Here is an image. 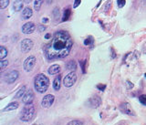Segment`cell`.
Here are the masks:
<instances>
[{
  "mask_svg": "<svg viewBox=\"0 0 146 125\" xmlns=\"http://www.w3.org/2000/svg\"><path fill=\"white\" fill-rule=\"evenodd\" d=\"M72 45L70 35L65 30H58L54 34L51 41L45 46V56L48 61L64 59L70 54Z\"/></svg>",
  "mask_w": 146,
  "mask_h": 125,
  "instance_id": "6da1fadb",
  "label": "cell"
},
{
  "mask_svg": "<svg viewBox=\"0 0 146 125\" xmlns=\"http://www.w3.org/2000/svg\"><path fill=\"white\" fill-rule=\"evenodd\" d=\"M48 86H49V80L44 74H38L35 78L34 87L36 90L39 92V93H44V92L47 91Z\"/></svg>",
  "mask_w": 146,
  "mask_h": 125,
  "instance_id": "7a4b0ae2",
  "label": "cell"
},
{
  "mask_svg": "<svg viewBox=\"0 0 146 125\" xmlns=\"http://www.w3.org/2000/svg\"><path fill=\"white\" fill-rule=\"evenodd\" d=\"M35 112V106L33 104H26L20 114V120L23 122H29L34 117Z\"/></svg>",
  "mask_w": 146,
  "mask_h": 125,
  "instance_id": "3957f363",
  "label": "cell"
},
{
  "mask_svg": "<svg viewBox=\"0 0 146 125\" xmlns=\"http://www.w3.org/2000/svg\"><path fill=\"white\" fill-rule=\"evenodd\" d=\"M76 81H77V74L75 72L71 71L64 78L63 84L66 88H70L75 84Z\"/></svg>",
  "mask_w": 146,
  "mask_h": 125,
  "instance_id": "277c9868",
  "label": "cell"
},
{
  "mask_svg": "<svg viewBox=\"0 0 146 125\" xmlns=\"http://www.w3.org/2000/svg\"><path fill=\"white\" fill-rule=\"evenodd\" d=\"M18 76H19V73H18L17 70H11L4 76V80L7 83L11 84V83H14L17 80Z\"/></svg>",
  "mask_w": 146,
  "mask_h": 125,
  "instance_id": "5b68a950",
  "label": "cell"
},
{
  "mask_svg": "<svg viewBox=\"0 0 146 125\" xmlns=\"http://www.w3.org/2000/svg\"><path fill=\"white\" fill-rule=\"evenodd\" d=\"M35 65H36V58L34 56H29L24 62V69L26 71L29 72L34 68Z\"/></svg>",
  "mask_w": 146,
  "mask_h": 125,
  "instance_id": "8992f818",
  "label": "cell"
},
{
  "mask_svg": "<svg viewBox=\"0 0 146 125\" xmlns=\"http://www.w3.org/2000/svg\"><path fill=\"white\" fill-rule=\"evenodd\" d=\"M33 41L31 39H23L22 42H21V50L22 52L24 53H27L29 52L31 49L33 48Z\"/></svg>",
  "mask_w": 146,
  "mask_h": 125,
  "instance_id": "52a82bcc",
  "label": "cell"
},
{
  "mask_svg": "<svg viewBox=\"0 0 146 125\" xmlns=\"http://www.w3.org/2000/svg\"><path fill=\"white\" fill-rule=\"evenodd\" d=\"M54 100H55V96L52 94H48L44 96L42 101H41V105L44 108H49L54 103Z\"/></svg>",
  "mask_w": 146,
  "mask_h": 125,
  "instance_id": "ba28073f",
  "label": "cell"
},
{
  "mask_svg": "<svg viewBox=\"0 0 146 125\" xmlns=\"http://www.w3.org/2000/svg\"><path fill=\"white\" fill-rule=\"evenodd\" d=\"M34 97H35V95H34L33 90H29L26 91V93L24 94V96H23L22 101L25 104H30V103H32V101H33Z\"/></svg>",
  "mask_w": 146,
  "mask_h": 125,
  "instance_id": "9c48e42d",
  "label": "cell"
},
{
  "mask_svg": "<svg viewBox=\"0 0 146 125\" xmlns=\"http://www.w3.org/2000/svg\"><path fill=\"white\" fill-rule=\"evenodd\" d=\"M36 29V26L34 25L33 22H29L22 27V32L24 34H31L33 33L34 30Z\"/></svg>",
  "mask_w": 146,
  "mask_h": 125,
  "instance_id": "30bf717a",
  "label": "cell"
},
{
  "mask_svg": "<svg viewBox=\"0 0 146 125\" xmlns=\"http://www.w3.org/2000/svg\"><path fill=\"white\" fill-rule=\"evenodd\" d=\"M89 103L92 108H98L102 103V99L99 96H92L89 100Z\"/></svg>",
  "mask_w": 146,
  "mask_h": 125,
  "instance_id": "8fae6325",
  "label": "cell"
},
{
  "mask_svg": "<svg viewBox=\"0 0 146 125\" xmlns=\"http://www.w3.org/2000/svg\"><path fill=\"white\" fill-rule=\"evenodd\" d=\"M121 108L122 110V112H125L127 114H129V115H134V112H133V110H132V108L131 107V105L128 103V102H124V103H122L121 106Z\"/></svg>",
  "mask_w": 146,
  "mask_h": 125,
  "instance_id": "7c38bea8",
  "label": "cell"
},
{
  "mask_svg": "<svg viewBox=\"0 0 146 125\" xmlns=\"http://www.w3.org/2000/svg\"><path fill=\"white\" fill-rule=\"evenodd\" d=\"M32 15H33V11H32V9L29 7H27L23 9V12H22L23 19H29V18L32 17Z\"/></svg>",
  "mask_w": 146,
  "mask_h": 125,
  "instance_id": "4fadbf2b",
  "label": "cell"
},
{
  "mask_svg": "<svg viewBox=\"0 0 146 125\" xmlns=\"http://www.w3.org/2000/svg\"><path fill=\"white\" fill-rule=\"evenodd\" d=\"M60 84H61V75L60 74H58V76H57L54 78L53 89L55 90H59V89H60Z\"/></svg>",
  "mask_w": 146,
  "mask_h": 125,
  "instance_id": "5bb4252c",
  "label": "cell"
},
{
  "mask_svg": "<svg viewBox=\"0 0 146 125\" xmlns=\"http://www.w3.org/2000/svg\"><path fill=\"white\" fill-rule=\"evenodd\" d=\"M23 1H24V0H16V1L13 3V10L15 12H18L22 10L23 5H24L23 4Z\"/></svg>",
  "mask_w": 146,
  "mask_h": 125,
  "instance_id": "9a60e30c",
  "label": "cell"
},
{
  "mask_svg": "<svg viewBox=\"0 0 146 125\" xmlns=\"http://www.w3.org/2000/svg\"><path fill=\"white\" fill-rule=\"evenodd\" d=\"M18 107H19V104H18L17 101H13V102L9 103L3 110H4V112H10V110H17Z\"/></svg>",
  "mask_w": 146,
  "mask_h": 125,
  "instance_id": "2e32d148",
  "label": "cell"
},
{
  "mask_svg": "<svg viewBox=\"0 0 146 125\" xmlns=\"http://www.w3.org/2000/svg\"><path fill=\"white\" fill-rule=\"evenodd\" d=\"M60 67L58 66V65H53V66L49 67L48 68V73L50 74V75H56V74H59V72H60Z\"/></svg>",
  "mask_w": 146,
  "mask_h": 125,
  "instance_id": "e0dca14e",
  "label": "cell"
},
{
  "mask_svg": "<svg viewBox=\"0 0 146 125\" xmlns=\"http://www.w3.org/2000/svg\"><path fill=\"white\" fill-rule=\"evenodd\" d=\"M7 53H8L7 49L5 47H3V46H1V47H0V59H1V61L4 59L7 56Z\"/></svg>",
  "mask_w": 146,
  "mask_h": 125,
  "instance_id": "ac0fdd59",
  "label": "cell"
},
{
  "mask_svg": "<svg viewBox=\"0 0 146 125\" xmlns=\"http://www.w3.org/2000/svg\"><path fill=\"white\" fill-rule=\"evenodd\" d=\"M67 68L68 69H70V70H75V69L77 68V64L74 61H68L67 63Z\"/></svg>",
  "mask_w": 146,
  "mask_h": 125,
  "instance_id": "d6986e66",
  "label": "cell"
},
{
  "mask_svg": "<svg viewBox=\"0 0 146 125\" xmlns=\"http://www.w3.org/2000/svg\"><path fill=\"white\" fill-rule=\"evenodd\" d=\"M44 2V0H35V3H34V8L36 11H38L42 4Z\"/></svg>",
  "mask_w": 146,
  "mask_h": 125,
  "instance_id": "ffe728a7",
  "label": "cell"
},
{
  "mask_svg": "<svg viewBox=\"0 0 146 125\" xmlns=\"http://www.w3.org/2000/svg\"><path fill=\"white\" fill-rule=\"evenodd\" d=\"M25 93H26V86H23L21 89L17 91V93L16 94V98L19 99V98H21L22 96H24Z\"/></svg>",
  "mask_w": 146,
  "mask_h": 125,
  "instance_id": "44dd1931",
  "label": "cell"
},
{
  "mask_svg": "<svg viewBox=\"0 0 146 125\" xmlns=\"http://www.w3.org/2000/svg\"><path fill=\"white\" fill-rule=\"evenodd\" d=\"M70 16V8H67L65 11H64L63 14V17H62V21H66L68 19V17Z\"/></svg>",
  "mask_w": 146,
  "mask_h": 125,
  "instance_id": "7402d4cb",
  "label": "cell"
},
{
  "mask_svg": "<svg viewBox=\"0 0 146 125\" xmlns=\"http://www.w3.org/2000/svg\"><path fill=\"white\" fill-rule=\"evenodd\" d=\"M94 44V39L91 36H90L88 39H86L84 40V45L86 46H92Z\"/></svg>",
  "mask_w": 146,
  "mask_h": 125,
  "instance_id": "603a6c76",
  "label": "cell"
},
{
  "mask_svg": "<svg viewBox=\"0 0 146 125\" xmlns=\"http://www.w3.org/2000/svg\"><path fill=\"white\" fill-rule=\"evenodd\" d=\"M9 5V0H0V7L1 9L6 8Z\"/></svg>",
  "mask_w": 146,
  "mask_h": 125,
  "instance_id": "cb8c5ba5",
  "label": "cell"
},
{
  "mask_svg": "<svg viewBox=\"0 0 146 125\" xmlns=\"http://www.w3.org/2000/svg\"><path fill=\"white\" fill-rule=\"evenodd\" d=\"M67 125H84V123L80 121H78V120H74V121L70 122Z\"/></svg>",
  "mask_w": 146,
  "mask_h": 125,
  "instance_id": "d4e9b609",
  "label": "cell"
},
{
  "mask_svg": "<svg viewBox=\"0 0 146 125\" xmlns=\"http://www.w3.org/2000/svg\"><path fill=\"white\" fill-rule=\"evenodd\" d=\"M139 100L143 105H146V95H144V94L141 95L139 97Z\"/></svg>",
  "mask_w": 146,
  "mask_h": 125,
  "instance_id": "484cf974",
  "label": "cell"
},
{
  "mask_svg": "<svg viewBox=\"0 0 146 125\" xmlns=\"http://www.w3.org/2000/svg\"><path fill=\"white\" fill-rule=\"evenodd\" d=\"M8 65V61H5V59H2L1 61H0V66H1V68H5L6 67H7Z\"/></svg>",
  "mask_w": 146,
  "mask_h": 125,
  "instance_id": "4316f807",
  "label": "cell"
},
{
  "mask_svg": "<svg viewBox=\"0 0 146 125\" xmlns=\"http://www.w3.org/2000/svg\"><path fill=\"white\" fill-rule=\"evenodd\" d=\"M117 4H118V7L120 8H121L122 7H124L125 0H117Z\"/></svg>",
  "mask_w": 146,
  "mask_h": 125,
  "instance_id": "83f0119b",
  "label": "cell"
},
{
  "mask_svg": "<svg viewBox=\"0 0 146 125\" xmlns=\"http://www.w3.org/2000/svg\"><path fill=\"white\" fill-rule=\"evenodd\" d=\"M97 88H98L100 90L103 91L105 90V88H106V85H105V84H98L97 85Z\"/></svg>",
  "mask_w": 146,
  "mask_h": 125,
  "instance_id": "f1b7e54d",
  "label": "cell"
},
{
  "mask_svg": "<svg viewBox=\"0 0 146 125\" xmlns=\"http://www.w3.org/2000/svg\"><path fill=\"white\" fill-rule=\"evenodd\" d=\"M80 1H81V0H75L74 5H73V8H77L78 7H79L80 5Z\"/></svg>",
  "mask_w": 146,
  "mask_h": 125,
  "instance_id": "f546056e",
  "label": "cell"
},
{
  "mask_svg": "<svg viewBox=\"0 0 146 125\" xmlns=\"http://www.w3.org/2000/svg\"><path fill=\"white\" fill-rule=\"evenodd\" d=\"M86 61H83L80 62V65H81V68H82V71H83V73H85V65H86Z\"/></svg>",
  "mask_w": 146,
  "mask_h": 125,
  "instance_id": "4dcf8cb0",
  "label": "cell"
},
{
  "mask_svg": "<svg viewBox=\"0 0 146 125\" xmlns=\"http://www.w3.org/2000/svg\"><path fill=\"white\" fill-rule=\"evenodd\" d=\"M126 83H127V85H128V89H131V88H133V84H132V83H131L129 80H127Z\"/></svg>",
  "mask_w": 146,
  "mask_h": 125,
  "instance_id": "1f68e13d",
  "label": "cell"
},
{
  "mask_svg": "<svg viewBox=\"0 0 146 125\" xmlns=\"http://www.w3.org/2000/svg\"><path fill=\"white\" fill-rule=\"evenodd\" d=\"M45 29H46V27H43V26H40V27H39V30H40V31H43Z\"/></svg>",
  "mask_w": 146,
  "mask_h": 125,
  "instance_id": "d6a6232c",
  "label": "cell"
},
{
  "mask_svg": "<svg viewBox=\"0 0 146 125\" xmlns=\"http://www.w3.org/2000/svg\"><path fill=\"white\" fill-rule=\"evenodd\" d=\"M50 37H51V35H50V34H47V35H46V39H50Z\"/></svg>",
  "mask_w": 146,
  "mask_h": 125,
  "instance_id": "836d02e7",
  "label": "cell"
},
{
  "mask_svg": "<svg viewBox=\"0 0 146 125\" xmlns=\"http://www.w3.org/2000/svg\"><path fill=\"white\" fill-rule=\"evenodd\" d=\"M48 18H43V19H42V22L44 23V22H48Z\"/></svg>",
  "mask_w": 146,
  "mask_h": 125,
  "instance_id": "e575fe53",
  "label": "cell"
},
{
  "mask_svg": "<svg viewBox=\"0 0 146 125\" xmlns=\"http://www.w3.org/2000/svg\"><path fill=\"white\" fill-rule=\"evenodd\" d=\"M24 1H25L27 4H29V3H30V2L32 1V0H24Z\"/></svg>",
  "mask_w": 146,
  "mask_h": 125,
  "instance_id": "d590c367",
  "label": "cell"
},
{
  "mask_svg": "<svg viewBox=\"0 0 146 125\" xmlns=\"http://www.w3.org/2000/svg\"><path fill=\"white\" fill-rule=\"evenodd\" d=\"M145 78H146V73H145Z\"/></svg>",
  "mask_w": 146,
  "mask_h": 125,
  "instance_id": "8d00e7d4",
  "label": "cell"
},
{
  "mask_svg": "<svg viewBox=\"0 0 146 125\" xmlns=\"http://www.w3.org/2000/svg\"><path fill=\"white\" fill-rule=\"evenodd\" d=\"M33 125H36V124H33Z\"/></svg>",
  "mask_w": 146,
  "mask_h": 125,
  "instance_id": "74e56055",
  "label": "cell"
}]
</instances>
